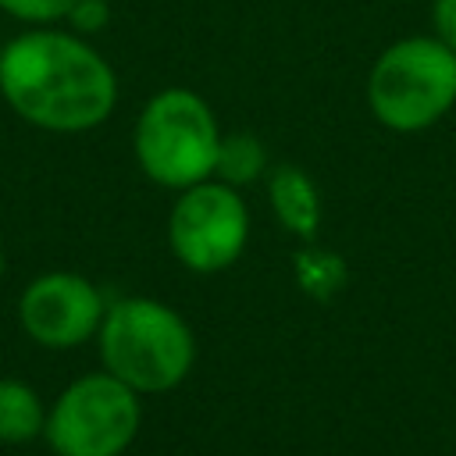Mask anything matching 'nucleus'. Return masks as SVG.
I'll use <instances>...</instances> for the list:
<instances>
[{
    "label": "nucleus",
    "instance_id": "nucleus-9",
    "mask_svg": "<svg viewBox=\"0 0 456 456\" xmlns=\"http://www.w3.org/2000/svg\"><path fill=\"white\" fill-rule=\"evenodd\" d=\"M267 171V150L256 135L249 132H228L221 135V146H217V164H214V175L228 185H249L256 182L260 175Z\"/></svg>",
    "mask_w": 456,
    "mask_h": 456
},
{
    "label": "nucleus",
    "instance_id": "nucleus-4",
    "mask_svg": "<svg viewBox=\"0 0 456 456\" xmlns=\"http://www.w3.org/2000/svg\"><path fill=\"white\" fill-rule=\"evenodd\" d=\"M132 142L146 178L167 189H189L214 175L221 128L200 93L171 86L146 100Z\"/></svg>",
    "mask_w": 456,
    "mask_h": 456
},
{
    "label": "nucleus",
    "instance_id": "nucleus-13",
    "mask_svg": "<svg viewBox=\"0 0 456 456\" xmlns=\"http://www.w3.org/2000/svg\"><path fill=\"white\" fill-rule=\"evenodd\" d=\"M107 18H110L107 0H75L71 11H68V21H71V28H75L78 36L100 32V28L107 25Z\"/></svg>",
    "mask_w": 456,
    "mask_h": 456
},
{
    "label": "nucleus",
    "instance_id": "nucleus-5",
    "mask_svg": "<svg viewBox=\"0 0 456 456\" xmlns=\"http://www.w3.org/2000/svg\"><path fill=\"white\" fill-rule=\"evenodd\" d=\"M139 431V399L121 378L86 374L61 392L46 417L57 456H121Z\"/></svg>",
    "mask_w": 456,
    "mask_h": 456
},
{
    "label": "nucleus",
    "instance_id": "nucleus-12",
    "mask_svg": "<svg viewBox=\"0 0 456 456\" xmlns=\"http://www.w3.org/2000/svg\"><path fill=\"white\" fill-rule=\"evenodd\" d=\"M75 0H0V11L32 21V25H50L57 18H68Z\"/></svg>",
    "mask_w": 456,
    "mask_h": 456
},
{
    "label": "nucleus",
    "instance_id": "nucleus-2",
    "mask_svg": "<svg viewBox=\"0 0 456 456\" xmlns=\"http://www.w3.org/2000/svg\"><path fill=\"white\" fill-rule=\"evenodd\" d=\"M367 107L392 132H424L456 107V50L438 36L388 43L367 75Z\"/></svg>",
    "mask_w": 456,
    "mask_h": 456
},
{
    "label": "nucleus",
    "instance_id": "nucleus-14",
    "mask_svg": "<svg viewBox=\"0 0 456 456\" xmlns=\"http://www.w3.org/2000/svg\"><path fill=\"white\" fill-rule=\"evenodd\" d=\"M431 36L456 50V0H431Z\"/></svg>",
    "mask_w": 456,
    "mask_h": 456
},
{
    "label": "nucleus",
    "instance_id": "nucleus-1",
    "mask_svg": "<svg viewBox=\"0 0 456 456\" xmlns=\"http://www.w3.org/2000/svg\"><path fill=\"white\" fill-rule=\"evenodd\" d=\"M0 93L28 125L46 132H89L110 118L118 78L82 36L36 28L4 46Z\"/></svg>",
    "mask_w": 456,
    "mask_h": 456
},
{
    "label": "nucleus",
    "instance_id": "nucleus-16",
    "mask_svg": "<svg viewBox=\"0 0 456 456\" xmlns=\"http://www.w3.org/2000/svg\"><path fill=\"white\" fill-rule=\"evenodd\" d=\"M0 53H4V46H0Z\"/></svg>",
    "mask_w": 456,
    "mask_h": 456
},
{
    "label": "nucleus",
    "instance_id": "nucleus-11",
    "mask_svg": "<svg viewBox=\"0 0 456 456\" xmlns=\"http://www.w3.org/2000/svg\"><path fill=\"white\" fill-rule=\"evenodd\" d=\"M342 278H346V271L331 253H306L299 260V281L310 292L314 289H335V285H342Z\"/></svg>",
    "mask_w": 456,
    "mask_h": 456
},
{
    "label": "nucleus",
    "instance_id": "nucleus-3",
    "mask_svg": "<svg viewBox=\"0 0 456 456\" xmlns=\"http://www.w3.org/2000/svg\"><path fill=\"white\" fill-rule=\"evenodd\" d=\"M103 367L135 392L175 388L196 360V342L178 310L157 299H118L100 321Z\"/></svg>",
    "mask_w": 456,
    "mask_h": 456
},
{
    "label": "nucleus",
    "instance_id": "nucleus-7",
    "mask_svg": "<svg viewBox=\"0 0 456 456\" xmlns=\"http://www.w3.org/2000/svg\"><path fill=\"white\" fill-rule=\"evenodd\" d=\"M103 299L93 281L71 271H53L36 278L21 296L25 331L50 349H71L86 342L103 321Z\"/></svg>",
    "mask_w": 456,
    "mask_h": 456
},
{
    "label": "nucleus",
    "instance_id": "nucleus-15",
    "mask_svg": "<svg viewBox=\"0 0 456 456\" xmlns=\"http://www.w3.org/2000/svg\"><path fill=\"white\" fill-rule=\"evenodd\" d=\"M0 271H4V256H0Z\"/></svg>",
    "mask_w": 456,
    "mask_h": 456
},
{
    "label": "nucleus",
    "instance_id": "nucleus-8",
    "mask_svg": "<svg viewBox=\"0 0 456 456\" xmlns=\"http://www.w3.org/2000/svg\"><path fill=\"white\" fill-rule=\"evenodd\" d=\"M267 200L274 217L299 239H314L321 224V192L314 178L296 164H278L267 178Z\"/></svg>",
    "mask_w": 456,
    "mask_h": 456
},
{
    "label": "nucleus",
    "instance_id": "nucleus-6",
    "mask_svg": "<svg viewBox=\"0 0 456 456\" xmlns=\"http://www.w3.org/2000/svg\"><path fill=\"white\" fill-rule=\"evenodd\" d=\"M167 239L175 256L200 274L232 267L249 239V210L235 185L228 182H196L182 189L167 217Z\"/></svg>",
    "mask_w": 456,
    "mask_h": 456
},
{
    "label": "nucleus",
    "instance_id": "nucleus-10",
    "mask_svg": "<svg viewBox=\"0 0 456 456\" xmlns=\"http://www.w3.org/2000/svg\"><path fill=\"white\" fill-rule=\"evenodd\" d=\"M43 428L39 395L21 381H0V442H28Z\"/></svg>",
    "mask_w": 456,
    "mask_h": 456
}]
</instances>
